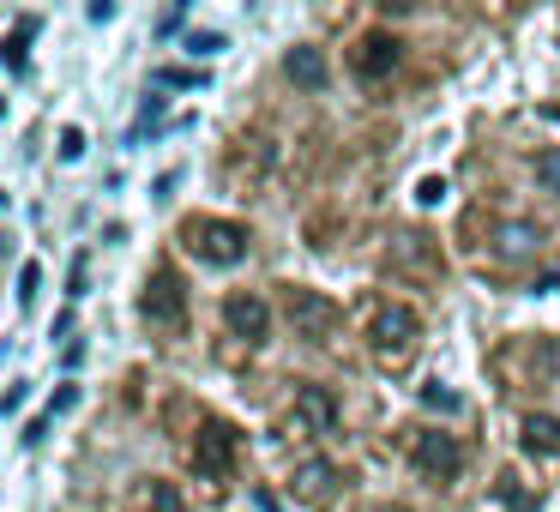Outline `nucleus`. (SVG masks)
I'll return each instance as SVG.
<instances>
[{
    "label": "nucleus",
    "mask_w": 560,
    "mask_h": 512,
    "mask_svg": "<svg viewBox=\"0 0 560 512\" xmlns=\"http://www.w3.org/2000/svg\"><path fill=\"white\" fill-rule=\"evenodd\" d=\"M145 314H151V319H182V283H170V278H151Z\"/></svg>",
    "instance_id": "9"
},
{
    "label": "nucleus",
    "mask_w": 560,
    "mask_h": 512,
    "mask_svg": "<svg viewBox=\"0 0 560 512\" xmlns=\"http://www.w3.org/2000/svg\"><path fill=\"white\" fill-rule=\"evenodd\" d=\"M536 175H542V187H555V194H560V151H548V158H536Z\"/></svg>",
    "instance_id": "19"
},
{
    "label": "nucleus",
    "mask_w": 560,
    "mask_h": 512,
    "mask_svg": "<svg viewBox=\"0 0 560 512\" xmlns=\"http://www.w3.org/2000/svg\"><path fill=\"white\" fill-rule=\"evenodd\" d=\"M524 446L530 452H560V422L555 416H524Z\"/></svg>",
    "instance_id": "10"
},
{
    "label": "nucleus",
    "mask_w": 560,
    "mask_h": 512,
    "mask_svg": "<svg viewBox=\"0 0 560 512\" xmlns=\"http://www.w3.org/2000/svg\"><path fill=\"white\" fill-rule=\"evenodd\" d=\"M398 61H404V49H398L392 31H368V37L355 43V73H362V79H386Z\"/></svg>",
    "instance_id": "3"
},
{
    "label": "nucleus",
    "mask_w": 560,
    "mask_h": 512,
    "mask_svg": "<svg viewBox=\"0 0 560 512\" xmlns=\"http://www.w3.org/2000/svg\"><path fill=\"white\" fill-rule=\"evenodd\" d=\"M283 73H290L295 85L319 91V85H326V55H319V49H290V55H283Z\"/></svg>",
    "instance_id": "7"
},
{
    "label": "nucleus",
    "mask_w": 560,
    "mask_h": 512,
    "mask_svg": "<svg viewBox=\"0 0 560 512\" xmlns=\"http://www.w3.org/2000/svg\"><path fill=\"white\" fill-rule=\"evenodd\" d=\"M187 55L211 61V55H223V37H211V31H194V37H187Z\"/></svg>",
    "instance_id": "14"
},
{
    "label": "nucleus",
    "mask_w": 560,
    "mask_h": 512,
    "mask_svg": "<svg viewBox=\"0 0 560 512\" xmlns=\"http://www.w3.org/2000/svg\"><path fill=\"white\" fill-rule=\"evenodd\" d=\"M25 31H31V25H19L13 37L0 43V61H7V73H13V79H25Z\"/></svg>",
    "instance_id": "12"
},
{
    "label": "nucleus",
    "mask_w": 560,
    "mask_h": 512,
    "mask_svg": "<svg viewBox=\"0 0 560 512\" xmlns=\"http://www.w3.org/2000/svg\"><path fill=\"white\" fill-rule=\"evenodd\" d=\"M416 464H422L428 476H452L464 464V446L452 434H416Z\"/></svg>",
    "instance_id": "5"
},
{
    "label": "nucleus",
    "mask_w": 560,
    "mask_h": 512,
    "mask_svg": "<svg viewBox=\"0 0 560 512\" xmlns=\"http://www.w3.org/2000/svg\"><path fill=\"white\" fill-rule=\"evenodd\" d=\"M230 464H235V434L211 422L206 434H199V470H206V476H223Z\"/></svg>",
    "instance_id": "6"
},
{
    "label": "nucleus",
    "mask_w": 560,
    "mask_h": 512,
    "mask_svg": "<svg viewBox=\"0 0 560 512\" xmlns=\"http://www.w3.org/2000/svg\"><path fill=\"white\" fill-rule=\"evenodd\" d=\"M416 199H422V206H440V199H446V182H440V175H428V182H416Z\"/></svg>",
    "instance_id": "20"
},
{
    "label": "nucleus",
    "mask_w": 560,
    "mask_h": 512,
    "mask_svg": "<svg viewBox=\"0 0 560 512\" xmlns=\"http://www.w3.org/2000/svg\"><path fill=\"white\" fill-rule=\"evenodd\" d=\"M151 507H158V512H182V500H175L170 482H158V488H151Z\"/></svg>",
    "instance_id": "23"
},
{
    "label": "nucleus",
    "mask_w": 560,
    "mask_h": 512,
    "mask_svg": "<svg viewBox=\"0 0 560 512\" xmlns=\"http://www.w3.org/2000/svg\"><path fill=\"white\" fill-rule=\"evenodd\" d=\"M37 290H43V266H37V259H31V266L25 271H19V302H37Z\"/></svg>",
    "instance_id": "13"
},
{
    "label": "nucleus",
    "mask_w": 560,
    "mask_h": 512,
    "mask_svg": "<svg viewBox=\"0 0 560 512\" xmlns=\"http://www.w3.org/2000/svg\"><path fill=\"white\" fill-rule=\"evenodd\" d=\"M326 488H331V470H326V464H319V470H302V494H307V500L326 494Z\"/></svg>",
    "instance_id": "18"
},
{
    "label": "nucleus",
    "mask_w": 560,
    "mask_h": 512,
    "mask_svg": "<svg viewBox=\"0 0 560 512\" xmlns=\"http://www.w3.org/2000/svg\"><path fill=\"white\" fill-rule=\"evenodd\" d=\"M290 307H295V326H302L307 338H319V331H331V307H326V302H314L307 290H295V295H290Z\"/></svg>",
    "instance_id": "8"
},
{
    "label": "nucleus",
    "mask_w": 560,
    "mask_h": 512,
    "mask_svg": "<svg viewBox=\"0 0 560 512\" xmlns=\"http://www.w3.org/2000/svg\"><path fill=\"white\" fill-rule=\"evenodd\" d=\"M223 326H230L235 338L259 344L271 331V307L259 302V295H230V302H223Z\"/></svg>",
    "instance_id": "4"
},
{
    "label": "nucleus",
    "mask_w": 560,
    "mask_h": 512,
    "mask_svg": "<svg viewBox=\"0 0 560 512\" xmlns=\"http://www.w3.org/2000/svg\"><path fill=\"white\" fill-rule=\"evenodd\" d=\"M416 338H422V319H416L410 307H380L374 326H368V344H374V350L386 356V362H398V356L410 350Z\"/></svg>",
    "instance_id": "2"
},
{
    "label": "nucleus",
    "mask_w": 560,
    "mask_h": 512,
    "mask_svg": "<svg viewBox=\"0 0 560 512\" xmlns=\"http://www.w3.org/2000/svg\"><path fill=\"white\" fill-rule=\"evenodd\" d=\"M158 121H163V97H145V109H139V121L127 127V146H139V139H151V133H158Z\"/></svg>",
    "instance_id": "11"
},
{
    "label": "nucleus",
    "mask_w": 560,
    "mask_h": 512,
    "mask_svg": "<svg viewBox=\"0 0 560 512\" xmlns=\"http://www.w3.org/2000/svg\"><path fill=\"white\" fill-rule=\"evenodd\" d=\"M302 410L314 416V422H331V416H338V410H331V398H326V392H302Z\"/></svg>",
    "instance_id": "16"
},
{
    "label": "nucleus",
    "mask_w": 560,
    "mask_h": 512,
    "mask_svg": "<svg viewBox=\"0 0 560 512\" xmlns=\"http://www.w3.org/2000/svg\"><path fill=\"white\" fill-rule=\"evenodd\" d=\"M187 254L211 259V266H235L247 254V230L242 223H218V218H194L187 223Z\"/></svg>",
    "instance_id": "1"
},
{
    "label": "nucleus",
    "mask_w": 560,
    "mask_h": 512,
    "mask_svg": "<svg viewBox=\"0 0 560 512\" xmlns=\"http://www.w3.org/2000/svg\"><path fill=\"white\" fill-rule=\"evenodd\" d=\"M73 404H79V386H73V380H67V386H55V398H49V410H43V416H49V422H55V416H67V410H73Z\"/></svg>",
    "instance_id": "15"
},
{
    "label": "nucleus",
    "mask_w": 560,
    "mask_h": 512,
    "mask_svg": "<svg viewBox=\"0 0 560 512\" xmlns=\"http://www.w3.org/2000/svg\"><path fill=\"white\" fill-rule=\"evenodd\" d=\"M158 85H206V73H194V67H163Z\"/></svg>",
    "instance_id": "17"
},
{
    "label": "nucleus",
    "mask_w": 560,
    "mask_h": 512,
    "mask_svg": "<svg viewBox=\"0 0 560 512\" xmlns=\"http://www.w3.org/2000/svg\"><path fill=\"white\" fill-rule=\"evenodd\" d=\"M61 158H67V163L85 158V133H79V127H67V133H61Z\"/></svg>",
    "instance_id": "21"
},
{
    "label": "nucleus",
    "mask_w": 560,
    "mask_h": 512,
    "mask_svg": "<svg viewBox=\"0 0 560 512\" xmlns=\"http://www.w3.org/2000/svg\"><path fill=\"white\" fill-rule=\"evenodd\" d=\"M422 398L434 404V410H458V392H446V386H422Z\"/></svg>",
    "instance_id": "22"
},
{
    "label": "nucleus",
    "mask_w": 560,
    "mask_h": 512,
    "mask_svg": "<svg viewBox=\"0 0 560 512\" xmlns=\"http://www.w3.org/2000/svg\"><path fill=\"white\" fill-rule=\"evenodd\" d=\"M182 25H187V7H175V13H163V19H158L163 37H170V31H182Z\"/></svg>",
    "instance_id": "24"
}]
</instances>
